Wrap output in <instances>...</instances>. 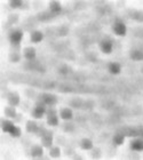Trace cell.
Instances as JSON below:
<instances>
[{"label": "cell", "mask_w": 143, "mask_h": 160, "mask_svg": "<svg viewBox=\"0 0 143 160\" xmlns=\"http://www.w3.org/2000/svg\"><path fill=\"white\" fill-rule=\"evenodd\" d=\"M22 38H23V32L21 30H14V31H11V34H9V40H11V42L13 46L20 45Z\"/></svg>", "instance_id": "6da1fadb"}, {"label": "cell", "mask_w": 143, "mask_h": 160, "mask_svg": "<svg viewBox=\"0 0 143 160\" xmlns=\"http://www.w3.org/2000/svg\"><path fill=\"white\" fill-rule=\"evenodd\" d=\"M39 98H40V102L45 103L46 105H54L57 102L56 96L53 95V94H41L39 96Z\"/></svg>", "instance_id": "7a4b0ae2"}, {"label": "cell", "mask_w": 143, "mask_h": 160, "mask_svg": "<svg viewBox=\"0 0 143 160\" xmlns=\"http://www.w3.org/2000/svg\"><path fill=\"white\" fill-rule=\"evenodd\" d=\"M45 103H40V104H38L36 108H34V110L32 111V115H33L34 118H37V119H40V118H42V115L46 113V108H45Z\"/></svg>", "instance_id": "3957f363"}, {"label": "cell", "mask_w": 143, "mask_h": 160, "mask_svg": "<svg viewBox=\"0 0 143 160\" xmlns=\"http://www.w3.org/2000/svg\"><path fill=\"white\" fill-rule=\"evenodd\" d=\"M41 143L45 148H51L53 144V133L49 131H46V133L41 136Z\"/></svg>", "instance_id": "277c9868"}, {"label": "cell", "mask_w": 143, "mask_h": 160, "mask_svg": "<svg viewBox=\"0 0 143 160\" xmlns=\"http://www.w3.org/2000/svg\"><path fill=\"white\" fill-rule=\"evenodd\" d=\"M113 31L117 35H125L126 34V25L120 21H117L113 25Z\"/></svg>", "instance_id": "5b68a950"}, {"label": "cell", "mask_w": 143, "mask_h": 160, "mask_svg": "<svg viewBox=\"0 0 143 160\" xmlns=\"http://www.w3.org/2000/svg\"><path fill=\"white\" fill-rule=\"evenodd\" d=\"M100 47H101V51L103 53H105V54H109L112 51V44L109 40H103L102 42L100 44Z\"/></svg>", "instance_id": "8992f818"}, {"label": "cell", "mask_w": 143, "mask_h": 160, "mask_svg": "<svg viewBox=\"0 0 143 160\" xmlns=\"http://www.w3.org/2000/svg\"><path fill=\"white\" fill-rule=\"evenodd\" d=\"M24 56L28 61H33L36 58V49L33 47H28L24 49Z\"/></svg>", "instance_id": "52a82bcc"}, {"label": "cell", "mask_w": 143, "mask_h": 160, "mask_svg": "<svg viewBox=\"0 0 143 160\" xmlns=\"http://www.w3.org/2000/svg\"><path fill=\"white\" fill-rule=\"evenodd\" d=\"M8 102L11 106H16L20 104V96L17 93H9L8 95Z\"/></svg>", "instance_id": "ba28073f"}, {"label": "cell", "mask_w": 143, "mask_h": 160, "mask_svg": "<svg viewBox=\"0 0 143 160\" xmlns=\"http://www.w3.org/2000/svg\"><path fill=\"white\" fill-rule=\"evenodd\" d=\"M49 9L53 14H57L62 11V6L58 1H51L49 2Z\"/></svg>", "instance_id": "9c48e42d"}, {"label": "cell", "mask_w": 143, "mask_h": 160, "mask_svg": "<svg viewBox=\"0 0 143 160\" xmlns=\"http://www.w3.org/2000/svg\"><path fill=\"white\" fill-rule=\"evenodd\" d=\"M42 154H44V150L39 145H34L33 148L31 149V155L33 158H41Z\"/></svg>", "instance_id": "30bf717a"}, {"label": "cell", "mask_w": 143, "mask_h": 160, "mask_svg": "<svg viewBox=\"0 0 143 160\" xmlns=\"http://www.w3.org/2000/svg\"><path fill=\"white\" fill-rule=\"evenodd\" d=\"M14 124L9 121V120H2V122H1V128H2V131H5V133H11V131L14 128Z\"/></svg>", "instance_id": "8fae6325"}, {"label": "cell", "mask_w": 143, "mask_h": 160, "mask_svg": "<svg viewBox=\"0 0 143 160\" xmlns=\"http://www.w3.org/2000/svg\"><path fill=\"white\" fill-rule=\"evenodd\" d=\"M131 148L134 150V151H142L143 150V140H134L133 142L131 143Z\"/></svg>", "instance_id": "7c38bea8"}, {"label": "cell", "mask_w": 143, "mask_h": 160, "mask_svg": "<svg viewBox=\"0 0 143 160\" xmlns=\"http://www.w3.org/2000/svg\"><path fill=\"white\" fill-rule=\"evenodd\" d=\"M26 131L29 133H38L39 131V126L37 125V122H34V121H28L26 122Z\"/></svg>", "instance_id": "4fadbf2b"}, {"label": "cell", "mask_w": 143, "mask_h": 160, "mask_svg": "<svg viewBox=\"0 0 143 160\" xmlns=\"http://www.w3.org/2000/svg\"><path fill=\"white\" fill-rule=\"evenodd\" d=\"M73 117V113L71 109H62L61 110V118L64 120H71Z\"/></svg>", "instance_id": "5bb4252c"}, {"label": "cell", "mask_w": 143, "mask_h": 160, "mask_svg": "<svg viewBox=\"0 0 143 160\" xmlns=\"http://www.w3.org/2000/svg\"><path fill=\"white\" fill-rule=\"evenodd\" d=\"M44 38V34L41 33L40 31H33L31 33V41L32 42H40Z\"/></svg>", "instance_id": "9a60e30c"}, {"label": "cell", "mask_w": 143, "mask_h": 160, "mask_svg": "<svg viewBox=\"0 0 143 160\" xmlns=\"http://www.w3.org/2000/svg\"><path fill=\"white\" fill-rule=\"evenodd\" d=\"M55 14H53V13H47V11H42V13H40L39 15H38V20L39 21H42V22H45V21H48V20H51L53 18Z\"/></svg>", "instance_id": "2e32d148"}, {"label": "cell", "mask_w": 143, "mask_h": 160, "mask_svg": "<svg viewBox=\"0 0 143 160\" xmlns=\"http://www.w3.org/2000/svg\"><path fill=\"white\" fill-rule=\"evenodd\" d=\"M132 60L134 61H142L143 60V51H133L131 53Z\"/></svg>", "instance_id": "e0dca14e"}, {"label": "cell", "mask_w": 143, "mask_h": 160, "mask_svg": "<svg viewBox=\"0 0 143 160\" xmlns=\"http://www.w3.org/2000/svg\"><path fill=\"white\" fill-rule=\"evenodd\" d=\"M109 71L112 74H118L120 72V65L118 63H110L109 64Z\"/></svg>", "instance_id": "ac0fdd59"}, {"label": "cell", "mask_w": 143, "mask_h": 160, "mask_svg": "<svg viewBox=\"0 0 143 160\" xmlns=\"http://www.w3.org/2000/svg\"><path fill=\"white\" fill-rule=\"evenodd\" d=\"M80 145H81V148L84 149V150H91V149H93V142L89 138H84L81 141V143H80Z\"/></svg>", "instance_id": "d6986e66"}, {"label": "cell", "mask_w": 143, "mask_h": 160, "mask_svg": "<svg viewBox=\"0 0 143 160\" xmlns=\"http://www.w3.org/2000/svg\"><path fill=\"white\" fill-rule=\"evenodd\" d=\"M5 115L8 117V118H16L17 114H16V110L13 108V106H8V108L5 109Z\"/></svg>", "instance_id": "ffe728a7"}, {"label": "cell", "mask_w": 143, "mask_h": 160, "mask_svg": "<svg viewBox=\"0 0 143 160\" xmlns=\"http://www.w3.org/2000/svg\"><path fill=\"white\" fill-rule=\"evenodd\" d=\"M47 124L51 126H56L58 124V118H57V114L54 115H48L47 117Z\"/></svg>", "instance_id": "44dd1931"}, {"label": "cell", "mask_w": 143, "mask_h": 160, "mask_svg": "<svg viewBox=\"0 0 143 160\" xmlns=\"http://www.w3.org/2000/svg\"><path fill=\"white\" fill-rule=\"evenodd\" d=\"M125 141V136H124V134H117V135H114L113 137V143L116 145H121Z\"/></svg>", "instance_id": "7402d4cb"}, {"label": "cell", "mask_w": 143, "mask_h": 160, "mask_svg": "<svg viewBox=\"0 0 143 160\" xmlns=\"http://www.w3.org/2000/svg\"><path fill=\"white\" fill-rule=\"evenodd\" d=\"M49 154H51V158H58L60 154H61V150H60L58 146H51Z\"/></svg>", "instance_id": "603a6c76"}, {"label": "cell", "mask_w": 143, "mask_h": 160, "mask_svg": "<svg viewBox=\"0 0 143 160\" xmlns=\"http://www.w3.org/2000/svg\"><path fill=\"white\" fill-rule=\"evenodd\" d=\"M9 58H11V62L16 63V62H18V61L21 60V56H20L18 51H11V54L9 55Z\"/></svg>", "instance_id": "cb8c5ba5"}, {"label": "cell", "mask_w": 143, "mask_h": 160, "mask_svg": "<svg viewBox=\"0 0 143 160\" xmlns=\"http://www.w3.org/2000/svg\"><path fill=\"white\" fill-rule=\"evenodd\" d=\"M70 104H71V106H73V108L80 109V108H82L84 102H82L81 100H79V98H76V100H73V101H71Z\"/></svg>", "instance_id": "d4e9b609"}, {"label": "cell", "mask_w": 143, "mask_h": 160, "mask_svg": "<svg viewBox=\"0 0 143 160\" xmlns=\"http://www.w3.org/2000/svg\"><path fill=\"white\" fill-rule=\"evenodd\" d=\"M23 1H21V0H13V1H11L9 2V6H11V8H20V7H22L23 6Z\"/></svg>", "instance_id": "484cf974"}, {"label": "cell", "mask_w": 143, "mask_h": 160, "mask_svg": "<svg viewBox=\"0 0 143 160\" xmlns=\"http://www.w3.org/2000/svg\"><path fill=\"white\" fill-rule=\"evenodd\" d=\"M57 33H58V35H67V34L69 33V29L67 28V26H64V25H62V26H60V28L57 29Z\"/></svg>", "instance_id": "4316f807"}, {"label": "cell", "mask_w": 143, "mask_h": 160, "mask_svg": "<svg viewBox=\"0 0 143 160\" xmlns=\"http://www.w3.org/2000/svg\"><path fill=\"white\" fill-rule=\"evenodd\" d=\"M133 18L138 22H143V11H134L133 13Z\"/></svg>", "instance_id": "83f0119b"}, {"label": "cell", "mask_w": 143, "mask_h": 160, "mask_svg": "<svg viewBox=\"0 0 143 160\" xmlns=\"http://www.w3.org/2000/svg\"><path fill=\"white\" fill-rule=\"evenodd\" d=\"M9 134H11V136H14V137H18L20 135H21V129H20L17 126H14V128L11 129Z\"/></svg>", "instance_id": "f1b7e54d"}, {"label": "cell", "mask_w": 143, "mask_h": 160, "mask_svg": "<svg viewBox=\"0 0 143 160\" xmlns=\"http://www.w3.org/2000/svg\"><path fill=\"white\" fill-rule=\"evenodd\" d=\"M70 71V68H69L68 65H62L61 68L58 69V72L61 74H67Z\"/></svg>", "instance_id": "f546056e"}, {"label": "cell", "mask_w": 143, "mask_h": 160, "mask_svg": "<svg viewBox=\"0 0 143 160\" xmlns=\"http://www.w3.org/2000/svg\"><path fill=\"white\" fill-rule=\"evenodd\" d=\"M74 129V127L72 124H70V122H68V124H65L64 125V131H72Z\"/></svg>", "instance_id": "4dcf8cb0"}, {"label": "cell", "mask_w": 143, "mask_h": 160, "mask_svg": "<svg viewBox=\"0 0 143 160\" xmlns=\"http://www.w3.org/2000/svg\"><path fill=\"white\" fill-rule=\"evenodd\" d=\"M92 157H93V158H100V157H101V153H100V150H98V149H94V150H93V154H92Z\"/></svg>", "instance_id": "1f68e13d"}, {"label": "cell", "mask_w": 143, "mask_h": 160, "mask_svg": "<svg viewBox=\"0 0 143 160\" xmlns=\"http://www.w3.org/2000/svg\"><path fill=\"white\" fill-rule=\"evenodd\" d=\"M17 20H18L17 15H11V16H9V18H8V22L11 23V24H14V23L17 22Z\"/></svg>", "instance_id": "d6a6232c"}, {"label": "cell", "mask_w": 143, "mask_h": 160, "mask_svg": "<svg viewBox=\"0 0 143 160\" xmlns=\"http://www.w3.org/2000/svg\"><path fill=\"white\" fill-rule=\"evenodd\" d=\"M93 102H91V101H88V102H85L84 104H82V108L84 109H92L93 108Z\"/></svg>", "instance_id": "836d02e7"}, {"label": "cell", "mask_w": 143, "mask_h": 160, "mask_svg": "<svg viewBox=\"0 0 143 160\" xmlns=\"http://www.w3.org/2000/svg\"><path fill=\"white\" fill-rule=\"evenodd\" d=\"M73 158L74 159H81V157H79V155H74Z\"/></svg>", "instance_id": "e575fe53"}, {"label": "cell", "mask_w": 143, "mask_h": 160, "mask_svg": "<svg viewBox=\"0 0 143 160\" xmlns=\"http://www.w3.org/2000/svg\"><path fill=\"white\" fill-rule=\"evenodd\" d=\"M142 72H143V68H142Z\"/></svg>", "instance_id": "d590c367"}]
</instances>
